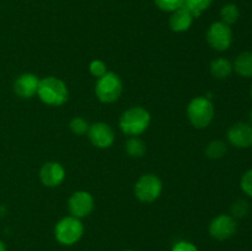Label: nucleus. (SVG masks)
<instances>
[{"mask_svg": "<svg viewBox=\"0 0 252 251\" xmlns=\"http://www.w3.org/2000/svg\"><path fill=\"white\" fill-rule=\"evenodd\" d=\"M240 17V11L235 4H226L220 10V21L228 26L236 24Z\"/></svg>", "mask_w": 252, "mask_h": 251, "instance_id": "obj_18", "label": "nucleus"}, {"mask_svg": "<svg viewBox=\"0 0 252 251\" xmlns=\"http://www.w3.org/2000/svg\"><path fill=\"white\" fill-rule=\"evenodd\" d=\"M84 235V224L73 216L64 217L54 226V236L61 245H75Z\"/></svg>", "mask_w": 252, "mask_h": 251, "instance_id": "obj_4", "label": "nucleus"}, {"mask_svg": "<svg viewBox=\"0 0 252 251\" xmlns=\"http://www.w3.org/2000/svg\"><path fill=\"white\" fill-rule=\"evenodd\" d=\"M233 69L241 78H252V52L245 51L238 54Z\"/></svg>", "mask_w": 252, "mask_h": 251, "instance_id": "obj_15", "label": "nucleus"}, {"mask_svg": "<svg viewBox=\"0 0 252 251\" xmlns=\"http://www.w3.org/2000/svg\"><path fill=\"white\" fill-rule=\"evenodd\" d=\"M171 251H199V250L193 243H191V241L182 240L175 244V245L172 246Z\"/></svg>", "mask_w": 252, "mask_h": 251, "instance_id": "obj_26", "label": "nucleus"}, {"mask_svg": "<svg viewBox=\"0 0 252 251\" xmlns=\"http://www.w3.org/2000/svg\"><path fill=\"white\" fill-rule=\"evenodd\" d=\"M238 230V223L233 216L229 214H219L216 218L212 219L209 224V234L212 238L217 240H228L231 236L235 235Z\"/></svg>", "mask_w": 252, "mask_h": 251, "instance_id": "obj_8", "label": "nucleus"}, {"mask_svg": "<svg viewBox=\"0 0 252 251\" xmlns=\"http://www.w3.org/2000/svg\"><path fill=\"white\" fill-rule=\"evenodd\" d=\"M41 182L47 187H57L65 179V169L57 161L46 162L39 170Z\"/></svg>", "mask_w": 252, "mask_h": 251, "instance_id": "obj_12", "label": "nucleus"}, {"mask_svg": "<svg viewBox=\"0 0 252 251\" xmlns=\"http://www.w3.org/2000/svg\"><path fill=\"white\" fill-rule=\"evenodd\" d=\"M37 96L48 106H62L68 101L69 90L66 84L56 76H47L39 80Z\"/></svg>", "mask_w": 252, "mask_h": 251, "instance_id": "obj_2", "label": "nucleus"}, {"mask_svg": "<svg viewBox=\"0 0 252 251\" xmlns=\"http://www.w3.org/2000/svg\"><path fill=\"white\" fill-rule=\"evenodd\" d=\"M122 80L112 71H107L96 81L95 94L98 100L103 103H112L117 101L122 95Z\"/></svg>", "mask_w": 252, "mask_h": 251, "instance_id": "obj_5", "label": "nucleus"}, {"mask_svg": "<svg viewBox=\"0 0 252 251\" xmlns=\"http://www.w3.org/2000/svg\"><path fill=\"white\" fill-rule=\"evenodd\" d=\"M249 211H250V206L245 199H238L231 206V214H233L234 218H244V217L248 216Z\"/></svg>", "mask_w": 252, "mask_h": 251, "instance_id": "obj_22", "label": "nucleus"}, {"mask_svg": "<svg viewBox=\"0 0 252 251\" xmlns=\"http://www.w3.org/2000/svg\"><path fill=\"white\" fill-rule=\"evenodd\" d=\"M209 70L214 79L223 80V79L229 78L230 74L233 73V63L226 58H217L211 63Z\"/></svg>", "mask_w": 252, "mask_h": 251, "instance_id": "obj_16", "label": "nucleus"}, {"mask_svg": "<svg viewBox=\"0 0 252 251\" xmlns=\"http://www.w3.org/2000/svg\"><path fill=\"white\" fill-rule=\"evenodd\" d=\"M250 94H251V97H252V85H251V90H250Z\"/></svg>", "mask_w": 252, "mask_h": 251, "instance_id": "obj_29", "label": "nucleus"}, {"mask_svg": "<svg viewBox=\"0 0 252 251\" xmlns=\"http://www.w3.org/2000/svg\"><path fill=\"white\" fill-rule=\"evenodd\" d=\"M204 152H206L207 157H209V159H220L226 154L228 147H226L223 140H212L211 143H208Z\"/></svg>", "mask_w": 252, "mask_h": 251, "instance_id": "obj_17", "label": "nucleus"}, {"mask_svg": "<svg viewBox=\"0 0 252 251\" xmlns=\"http://www.w3.org/2000/svg\"><path fill=\"white\" fill-rule=\"evenodd\" d=\"M240 187L245 194L252 198V169L248 170L245 174L243 175L240 181Z\"/></svg>", "mask_w": 252, "mask_h": 251, "instance_id": "obj_25", "label": "nucleus"}, {"mask_svg": "<svg viewBox=\"0 0 252 251\" xmlns=\"http://www.w3.org/2000/svg\"><path fill=\"white\" fill-rule=\"evenodd\" d=\"M39 80L37 75L32 73H24L15 80L14 91L17 96L22 98H31L37 95L39 86Z\"/></svg>", "mask_w": 252, "mask_h": 251, "instance_id": "obj_13", "label": "nucleus"}, {"mask_svg": "<svg viewBox=\"0 0 252 251\" xmlns=\"http://www.w3.org/2000/svg\"><path fill=\"white\" fill-rule=\"evenodd\" d=\"M89 70H90V73L93 74L95 78L98 79L107 73V66H106L105 62L100 61V59H95V61L91 62L90 65H89Z\"/></svg>", "mask_w": 252, "mask_h": 251, "instance_id": "obj_24", "label": "nucleus"}, {"mask_svg": "<svg viewBox=\"0 0 252 251\" xmlns=\"http://www.w3.org/2000/svg\"><path fill=\"white\" fill-rule=\"evenodd\" d=\"M126 251H135V250H126Z\"/></svg>", "mask_w": 252, "mask_h": 251, "instance_id": "obj_30", "label": "nucleus"}, {"mask_svg": "<svg viewBox=\"0 0 252 251\" xmlns=\"http://www.w3.org/2000/svg\"><path fill=\"white\" fill-rule=\"evenodd\" d=\"M213 0H184V6L196 17H199L202 12L206 11L212 5Z\"/></svg>", "mask_w": 252, "mask_h": 251, "instance_id": "obj_20", "label": "nucleus"}, {"mask_svg": "<svg viewBox=\"0 0 252 251\" xmlns=\"http://www.w3.org/2000/svg\"><path fill=\"white\" fill-rule=\"evenodd\" d=\"M155 5L165 12H172L184 6V0H154Z\"/></svg>", "mask_w": 252, "mask_h": 251, "instance_id": "obj_23", "label": "nucleus"}, {"mask_svg": "<svg viewBox=\"0 0 252 251\" xmlns=\"http://www.w3.org/2000/svg\"><path fill=\"white\" fill-rule=\"evenodd\" d=\"M162 192V182L157 175L145 174L139 177L134 186L135 197L143 203L157 201Z\"/></svg>", "mask_w": 252, "mask_h": 251, "instance_id": "obj_6", "label": "nucleus"}, {"mask_svg": "<svg viewBox=\"0 0 252 251\" xmlns=\"http://www.w3.org/2000/svg\"><path fill=\"white\" fill-rule=\"evenodd\" d=\"M145 143L137 137H130L126 142V152L132 157H142L145 154Z\"/></svg>", "mask_w": 252, "mask_h": 251, "instance_id": "obj_19", "label": "nucleus"}, {"mask_svg": "<svg viewBox=\"0 0 252 251\" xmlns=\"http://www.w3.org/2000/svg\"><path fill=\"white\" fill-rule=\"evenodd\" d=\"M152 121L149 111L142 106H133L122 113L120 118V128L125 134L137 137L148 129Z\"/></svg>", "mask_w": 252, "mask_h": 251, "instance_id": "obj_1", "label": "nucleus"}, {"mask_svg": "<svg viewBox=\"0 0 252 251\" xmlns=\"http://www.w3.org/2000/svg\"><path fill=\"white\" fill-rule=\"evenodd\" d=\"M88 134L93 145L100 149H107L115 142V132L105 122H96L91 125Z\"/></svg>", "mask_w": 252, "mask_h": 251, "instance_id": "obj_10", "label": "nucleus"}, {"mask_svg": "<svg viewBox=\"0 0 252 251\" xmlns=\"http://www.w3.org/2000/svg\"><path fill=\"white\" fill-rule=\"evenodd\" d=\"M0 251H6V245L2 240H0Z\"/></svg>", "mask_w": 252, "mask_h": 251, "instance_id": "obj_27", "label": "nucleus"}, {"mask_svg": "<svg viewBox=\"0 0 252 251\" xmlns=\"http://www.w3.org/2000/svg\"><path fill=\"white\" fill-rule=\"evenodd\" d=\"M207 43L217 52L228 51L233 43V31L231 27L221 21L213 22L207 30Z\"/></svg>", "mask_w": 252, "mask_h": 251, "instance_id": "obj_7", "label": "nucleus"}, {"mask_svg": "<svg viewBox=\"0 0 252 251\" xmlns=\"http://www.w3.org/2000/svg\"><path fill=\"white\" fill-rule=\"evenodd\" d=\"M95 207V201L91 193L86 191H76L69 197L68 209L70 216L75 218H85L90 216Z\"/></svg>", "mask_w": 252, "mask_h": 251, "instance_id": "obj_9", "label": "nucleus"}, {"mask_svg": "<svg viewBox=\"0 0 252 251\" xmlns=\"http://www.w3.org/2000/svg\"><path fill=\"white\" fill-rule=\"evenodd\" d=\"M229 143L236 148L252 147V125L245 122H238L231 126L226 133Z\"/></svg>", "mask_w": 252, "mask_h": 251, "instance_id": "obj_11", "label": "nucleus"}, {"mask_svg": "<svg viewBox=\"0 0 252 251\" xmlns=\"http://www.w3.org/2000/svg\"><path fill=\"white\" fill-rule=\"evenodd\" d=\"M187 117L194 128L204 129L211 125L214 118L213 102L204 96L192 98L187 106Z\"/></svg>", "mask_w": 252, "mask_h": 251, "instance_id": "obj_3", "label": "nucleus"}, {"mask_svg": "<svg viewBox=\"0 0 252 251\" xmlns=\"http://www.w3.org/2000/svg\"><path fill=\"white\" fill-rule=\"evenodd\" d=\"M193 15L186 7L181 6L180 9L171 12V16L169 20L170 29L174 32H185L189 30V27L193 24Z\"/></svg>", "mask_w": 252, "mask_h": 251, "instance_id": "obj_14", "label": "nucleus"}, {"mask_svg": "<svg viewBox=\"0 0 252 251\" xmlns=\"http://www.w3.org/2000/svg\"><path fill=\"white\" fill-rule=\"evenodd\" d=\"M249 117H250V125H252V108L250 111V115H249Z\"/></svg>", "mask_w": 252, "mask_h": 251, "instance_id": "obj_28", "label": "nucleus"}, {"mask_svg": "<svg viewBox=\"0 0 252 251\" xmlns=\"http://www.w3.org/2000/svg\"><path fill=\"white\" fill-rule=\"evenodd\" d=\"M69 127H70V130L74 133V134L83 135L85 133H88L89 128H90V125L88 123V121L83 117H75L70 121L69 123Z\"/></svg>", "mask_w": 252, "mask_h": 251, "instance_id": "obj_21", "label": "nucleus"}]
</instances>
